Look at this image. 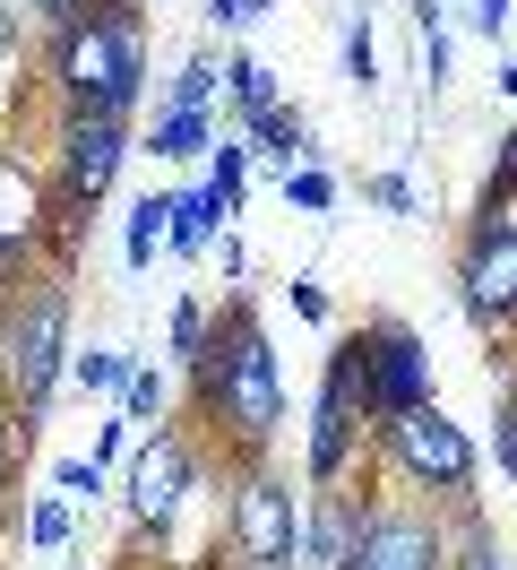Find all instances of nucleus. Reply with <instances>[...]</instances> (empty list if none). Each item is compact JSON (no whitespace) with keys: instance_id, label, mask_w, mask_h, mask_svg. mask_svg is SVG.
Segmentation results:
<instances>
[{"instance_id":"obj_1","label":"nucleus","mask_w":517,"mask_h":570,"mask_svg":"<svg viewBox=\"0 0 517 570\" xmlns=\"http://www.w3.org/2000/svg\"><path fill=\"white\" fill-rule=\"evenodd\" d=\"M190 415H199V441L233 466H259L285 432V372H276V346H268V321L250 294H225L216 303V337L207 355L190 363Z\"/></svg>"},{"instance_id":"obj_2","label":"nucleus","mask_w":517,"mask_h":570,"mask_svg":"<svg viewBox=\"0 0 517 570\" xmlns=\"http://www.w3.org/2000/svg\"><path fill=\"white\" fill-rule=\"evenodd\" d=\"M43 78H52L61 112H121L130 121L138 96H147V9L96 0L61 36H43Z\"/></svg>"},{"instance_id":"obj_3","label":"nucleus","mask_w":517,"mask_h":570,"mask_svg":"<svg viewBox=\"0 0 517 570\" xmlns=\"http://www.w3.org/2000/svg\"><path fill=\"white\" fill-rule=\"evenodd\" d=\"M61 381H69V277L43 268V277H27L0 303V397L27 424V441H34V424H43V406H52Z\"/></svg>"},{"instance_id":"obj_4","label":"nucleus","mask_w":517,"mask_h":570,"mask_svg":"<svg viewBox=\"0 0 517 570\" xmlns=\"http://www.w3.org/2000/svg\"><path fill=\"white\" fill-rule=\"evenodd\" d=\"M371 459L388 466L406 493L440 501V510L475 501V475H483L475 432L457 424V415H440V397H431V406H414V415H397V424H379L371 432Z\"/></svg>"},{"instance_id":"obj_5","label":"nucleus","mask_w":517,"mask_h":570,"mask_svg":"<svg viewBox=\"0 0 517 570\" xmlns=\"http://www.w3.org/2000/svg\"><path fill=\"white\" fill-rule=\"evenodd\" d=\"M130 156H138V139L121 112H61L52 121V216H61L52 234H61V250L78 225H96V208L112 199Z\"/></svg>"},{"instance_id":"obj_6","label":"nucleus","mask_w":517,"mask_h":570,"mask_svg":"<svg viewBox=\"0 0 517 570\" xmlns=\"http://www.w3.org/2000/svg\"><path fill=\"white\" fill-rule=\"evenodd\" d=\"M362 441H371V406H362V337L345 328L319 355V397H310V432H302V475L310 484H345L362 475Z\"/></svg>"},{"instance_id":"obj_7","label":"nucleus","mask_w":517,"mask_h":570,"mask_svg":"<svg viewBox=\"0 0 517 570\" xmlns=\"http://www.w3.org/2000/svg\"><path fill=\"white\" fill-rule=\"evenodd\" d=\"M216 535H225V553L241 570H302V501H294V484L268 459L233 466V493H225V528Z\"/></svg>"},{"instance_id":"obj_8","label":"nucleus","mask_w":517,"mask_h":570,"mask_svg":"<svg viewBox=\"0 0 517 570\" xmlns=\"http://www.w3.org/2000/svg\"><path fill=\"white\" fill-rule=\"evenodd\" d=\"M354 337H362V406H371V432L414 415V406H431V346H422V328L397 321V312H371Z\"/></svg>"},{"instance_id":"obj_9","label":"nucleus","mask_w":517,"mask_h":570,"mask_svg":"<svg viewBox=\"0 0 517 570\" xmlns=\"http://www.w3.org/2000/svg\"><path fill=\"white\" fill-rule=\"evenodd\" d=\"M457 535H466V501H379L371 535H362V562L354 570H457Z\"/></svg>"},{"instance_id":"obj_10","label":"nucleus","mask_w":517,"mask_h":570,"mask_svg":"<svg viewBox=\"0 0 517 570\" xmlns=\"http://www.w3.org/2000/svg\"><path fill=\"white\" fill-rule=\"evenodd\" d=\"M190 493H199V441L181 424H156L130 459V544H147V535L165 544Z\"/></svg>"},{"instance_id":"obj_11","label":"nucleus","mask_w":517,"mask_h":570,"mask_svg":"<svg viewBox=\"0 0 517 570\" xmlns=\"http://www.w3.org/2000/svg\"><path fill=\"white\" fill-rule=\"evenodd\" d=\"M457 312L483 337H517V234H500V225L457 234Z\"/></svg>"},{"instance_id":"obj_12","label":"nucleus","mask_w":517,"mask_h":570,"mask_svg":"<svg viewBox=\"0 0 517 570\" xmlns=\"http://www.w3.org/2000/svg\"><path fill=\"white\" fill-rule=\"evenodd\" d=\"M379 519V493L371 484H310L302 501V570H354L362 562V535Z\"/></svg>"},{"instance_id":"obj_13","label":"nucleus","mask_w":517,"mask_h":570,"mask_svg":"<svg viewBox=\"0 0 517 570\" xmlns=\"http://www.w3.org/2000/svg\"><path fill=\"white\" fill-rule=\"evenodd\" d=\"M216 234H233V208H225V190H216V181H181V190H172V259H207V250H216Z\"/></svg>"},{"instance_id":"obj_14","label":"nucleus","mask_w":517,"mask_h":570,"mask_svg":"<svg viewBox=\"0 0 517 570\" xmlns=\"http://www.w3.org/2000/svg\"><path fill=\"white\" fill-rule=\"evenodd\" d=\"M241 139H250V156H268V165H310V112L302 105H268V112H250L241 121Z\"/></svg>"},{"instance_id":"obj_15","label":"nucleus","mask_w":517,"mask_h":570,"mask_svg":"<svg viewBox=\"0 0 517 570\" xmlns=\"http://www.w3.org/2000/svg\"><path fill=\"white\" fill-rule=\"evenodd\" d=\"M216 139H225L216 112H156L147 156H156V165H207V147H216Z\"/></svg>"},{"instance_id":"obj_16","label":"nucleus","mask_w":517,"mask_h":570,"mask_svg":"<svg viewBox=\"0 0 517 570\" xmlns=\"http://www.w3.org/2000/svg\"><path fill=\"white\" fill-rule=\"evenodd\" d=\"M165 243H172V190H147V199L130 208V225H121V268L147 277V259H156Z\"/></svg>"},{"instance_id":"obj_17","label":"nucleus","mask_w":517,"mask_h":570,"mask_svg":"<svg viewBox=\"0 0 517 570\" xmlns=\"http://www.w3.org/2000/svg\"><path fill=\"white\" fill-rule=\"evenodd\" d=\"M225 96H233V130L250 121V112L285 105V87H276V70L259 61V52H225Z\"/></svg>"},{"instance_id":"obj_18","label":"nucleus","mask_w":517,"mask_h":570,"mask_svg":"<svg viewBox=\"0 0 517 570\" xmlns=\"http://www.w3.org/2000/svg\"><path fill=\"white\" fill-rule=\"evenodd\" d=\"M207 337H216V303H199V294H181L172 303V328H165V355L190 372V363L207 355Z\"/></svg>"},{"instance_id":"obj_19","label":"nucleus","mask_w":517,"mask_h":570,"mask_svg":"<svg viewBox=\"0 0 517 570\" xmlns=\"http://www.w3.org/2000/svg\"><path fill=\"white\" fill-rule=\"evenodd\" d=\"M216 87H225L216 52H190V61L172 70V87H165V105H156V112H207V105H216Z\"/></svg>"},{"instance_id":"obj_20","label":"nucleus","mask_w":517,"mask_h":570,"mask_svg":"<svg viewBox=\"0 0 517 570\" xmlns=\"http://www.w3.org/2000/svg\"><path fill=\"white\" fill-rule=\"evenodd\" d=\"M207 181H216L225 208L241 216V199H250V139H241V130H225V139L207 147Z\"/></svg>"},{"instance_id":"obj_21","label":"nucleus","mask_w":517,"mask_h":570,"mask_svg":"<svg viewBox=\"0 0 517 570\" xmlns=\"http://www.w3.org/2000/svg\"><path fill=\"white\" fill-rule=\"evenodd\" d=\"M69 535H78V501H69V493H43L27 510V544H34V553H61Z\"/></svg>"},{"instance_id":"obj_22","label":"nucleus","mask_w":517,"mask_h":570,"mask_svg":"<svg viewBox=\"0 0 517 570\" xmlns=\"http://www.w3.org/2000/svg\"><path fill=\"white\" fill-rule=\"evenodd\" d=\"M345 199V181L328 174V165H294V174H285V208H302V216H328Z\"/></svg>"},{"instance_id":"obj_23","label":"nucleus","mask_w":517,"mask_h":570,"mask_svg":"<svg viewBox=\"0 0 517 570\" xmlns=\"http://www.w3.org/2000/svg\"><path fill=\"white\" fill-rule=\"evenodd\" d=\"M165 372H156V363H138L130 381H121V415H130V424H165Z\"/></svg>"},{"instance_id":"obj_24","label":"nucleus","mask_w":517,"mask_h":570,"mask_svg":"<svg viewBox=\"0 0 517 570\" xmlns=\"http://www.w3.org/2000/svg\"><path fill=\"white\" fill-rule=\"evenodd\" d=\"M34 243H43L34 225H0V303H9V294L34 277Z\"/></svg>"},{"instance_id":"obj_25","label":"nucleus","mask_w":517,"mask_h":570,"mask_svg":"<svg viewBox=\"0 0 517 570\" xmlns=\"http://www.w3.org/2000/svg\"><path fill=\"white\" fill-rule=\"evenodd\" d=\"M138 372V355H112V346H87V355H69V381L78 390H121Z\"/></svg>"},{"instance_id":"obj_26","label":"nucleus","mask_w":517,"mask_h":570,"mask_svg":"<svg viewBox=\"0 0 517 570\" xmlns=\"http://www.w3.org/2000/svg\"><path fill=\"white\" fill-rule=\"evenodd\" d=\"M457 570H509V553L491 544V528H483V510L466 501V535H457Z\"/></svg>"},{"instance_id":"obj_27","label":"nucleus","mask_w":517,"mask_h":570,"mask_svg":"<svg viewBox=\"0 0 517 570\" xmlns=\"http://www.w3.org/2000/svg\"><path fill=\"white\" fill-rule=\"evenodd\" d=\"M362 199L388 216H422V190H414V174H362Z\"/></svg>"},{"instance_id":"obj_28","label":"nucleus","mask_w":517,"mask_h":570,"mask_svg":"<svg viewBox=\"0 0 517 570\" xmlns=\"http://www.w3.org/2000/svg\"><path fill=\"white\" fill-rule=\"evenodd\" d=\"M345 87H354V96L379 87V52H371V27H362V18L345 27Z\"/></svg>"},{"instance_id":"obj_29","label":"nucleus","mask_w":517,"mask_h":570,"mask_svg":"<svg viewBox=\"0 0 517 570\" xmlns=\"http://www.w3.org/2000/svg\"><path fill=\"white\" fill-rule=\"evenodd\" d=\"M52 493L96 501V493H103V459H96V450H87V459H52Z\"/></svg>"},{"instance_id":"obj_30","label":"nucleus","mask_w":517,"mask_h":570,"mask_svg":"<svg viewBox=\"0 0 517 570\" xmlns=\"http://www.w3.org/2000/svg\"><path fill=\"white\" fill-rule=\"evenodd\" d=\"M491 459H500V475L517 484V381L500 390V415H491Z\"/></svg>"},{"instance_id":"obj_31","label":"nucleus","mask_w":517,"mask_h":570,"mask_svg":"<svg viewBox=\"0 0 517 570\" xmlns=\"http://www.w3.org/2000/svg\"><path fill=\"white\" fill-rule=\"evenodd\" d=\"M9 9H18V18H27V27H43V36H61L69 18H87V9H96V0H9Z\"/></svg>"},{"instance_id":"obj_32","label":"nucleus","mask_w":517,"mask_h":570,"mask_svg":"<svg viewBox=\"0 0 517 570\" xmlns=\"http://www.w3.org/2000/svg\"><path fill=\"white\" fill-rule=\"evenodd\" d=\"M259 18H268V0H207V27L216 36H250Z\"/></svg>"},{"instance_id":"obj_33","label":"nucleus","mask_w":517,"mask_h":570,"mask_svg":"<svg viewBox=\"0 0 517 570\" xmlns=\"http://www.w3.org/2000/svg\"><path fill=\"white\" fill-rule=\"evenodd\" d=\"M285 303H294V312H302L310 328H328V285L310 277V268H302V277H294V285H285Z\"/></svg>"},{"instance_id":"obj_34","label":"nucleus","mask_w":517,"mask_h":570,"mask_svg":"<svg viewBox=\"0 0 517 570\" xmlns=\"http://www.w3.org/2000/svg\"><path fill=\"white\" fill-rule=\"evenodd\" d=\"M509 9H517V0H466V27L500 43V36H509Z\"/></svg>"},{"instance_id":"obj_35","label":"nucleus","mask_w":517,"mask_h":570,"mask_svg":"<svg viewBox=\"0 0 517 570\" xmlns=\"http://www.w3.org/2000/svg\"><path fill=\"white\" fill-rule=\"evenodd\" d=\"M130 432H138V424H130V415H112V424H103V432H96V459H103V466H112V459H121V450H130Z\"/></svg>"},{"instance_id":"obj_36","label":"nucleus","mask_w":517,"mask_h":570,"mask_svg":"<svg viewBox=\"0 0 517 570\" xmlns=\"http://www.w3.org/2000/svg\"><path fill=\"white\" fill-rule=\"evenodd\" d=\"M491 181H500V190H517V121L500 130V156H491Z\"/></svg>"},{"instance_id":"obj_37","label":"nucleus","mask_w":517,"mask_h":570,"mask_svg":"<svg viewBox=\"0 0 517 570\" xmlns=\"http://www.w3.org/2000/svg\"><path fill=\"white\" fill-rule=\"evenodd\" d=\"M216 259H225V277H250V250H241V234H216Z\"/></svg>"},{"instance_id":"obj_38","label":"nucleus","mask_w":517,"mask_h":570,"mask_svg":"<svg viewBox=\"0 0 517 570\" xmlns=\"http://www.w3.org/2000/svg\"><path fill=\"white\" fill-rule=\"evenodd\" d=\"M9 61H18V9L0 0V78H9Z\"/></svg>"},{"instance_id":"obj_39","label":"nucleus","mask_w":517,"mask_h":570,"mask_svg":"<svg viewBox=\"0 0 517 570\" xmlns=\"http://www.w3.org/2000/svg\"><path fill=\"white\" fill-rule=\"evenodd\" d=\"M500 96H517V61H500Z\"/></svg>"}]
</instances>
